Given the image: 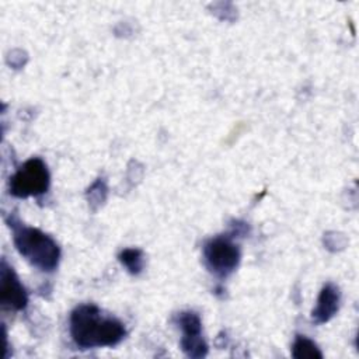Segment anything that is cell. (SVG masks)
<instances>
[{
	"mask_svg": "<svg viewBox=\"0 0 359 359\" xmlns=\"http://www.w3.org/2000/svg\"><path fill=\"white\" fill-rule=\"evenodd\" d=\"M123 324L102 314L95 304H80L70 316V335L81 349L114 346L125 338Z\"/></svg>",
	"mask_w": 359,
	"mask_h": 359,
	"instance_id": "6da1fadb",
	"label": "cell"
},
{
	"mask_svg": "<svg viewBox=\"0 0 359 359\" xmlns=\"http://www.w3.org/2000/svg\"><path fill=\"white\" fill-rule=\"evenodd\" d=\"M8 227L13 230V241L18 252L35 268L43 272L56 269L60 250L56 241L36 227L25 226L17 216L7 219Z\"/></svg>",
	"mask_w": 359,
	"mask_h": 359,
	"instance_id": "7a4b0ae2",
	"label": "cell"
},
{
	"mask_svg": "<svg viewBox=\"0 0 359 359\" xmlns=\"http://www.w3.org/2000/svg\"><path fill=\"white\" fill-rule=\"evenodd\" d=\"M49 181L46 164L41 158L32 157L10 177L8 191L17 198L38 196L48 191Z\"/></svg>",
	"mask_w": 359,
	"mask_h": 359,
	"instance_id": "3957f363",
	"label": "cell"
},
{
	"mask_svg": "<svg viewBox=\"0 0 359 359\" xmlns=\"http://www.w3.org/2000/svg\"><path fill=\"white\" fill-rule=\"evenodd\" d=\"M205 262L217 276H229L238 265L240 248L230 236H217L210 238L203 247Z\"/></svg>",
	"mask_w": 359,
	"mask_h": 359,
	"instance_id": "277c9868",
	"label": "cell"
},
{
	"mask_svg": "<svg viewBox=\"0 0 359 359\" xmlns=\"http://www.w3.org/2000/svg\"><path fill=\"white\" fill-rule=\"evenodd\" d=\"M177 323L182 330L181 348L189 358H202L208 353V345L202 338V323L196 313L184 311L178 314Z\"/></svg>",
	"mask_w": 359,
	"mask_h": 359,
	"instance_id": "5b68a950",
	"label": "cell"
},
{
	"mask_svg": "<svg viewBox=\"0 0 359 359\" xmlns=\"http://www.w3.org/2000/svg\"><path fill=\"white\" fill-rule=\"evenodd\" d=\"M0 302L3 306L14 310H22L28 302L24 286L6 259L1 261L0 271Z\"/></svg>",
	"mask_w": 359,
	"mask_h": 359,
	"instance_id": "8992f818",
	"label": "cell"
},
{
	"mask_svg": "<svg viewBox=\"0 0 359 359\" xmlns=\"http://www.w3.org/2000/svg\"><path fill=\"white\" fill-rule=\"evenodd\" d=\"M339 302H341L339 289L332 283L324 285L318 294L317 304L311 311V318L318 324L330 321L338 311Z\"/></svg>",
	"mask_w": 359,
	"mask_h": 359,
	"instance_id": "52a82bcc",
	"label": "cell"
},
{
	"mask_svg": "<svg viewBox=\"0 0 359 359\" xmlns=\"http://www.w3.org/2000/svg\"><path fill=\"white\" fill-rule=\"evenodd\" d=\"M292 356L296 359H323V352L311 339L297 335L292 345Z\"/></svg>",
	"mask_w": 359,
	"mask_h": 359,
	"instance_id": "ba28073f",
	"label": "cell"
},
{
	"mask_svg": "<svg viewBox=\"0 0 359 359\" xmlns=\"http://www.w3.org/2000/svg\"><path fill=\"white\" fill-rule=\"evenodd\" d=\"M119 261L133 275L140 273L143 269V265H144L143 252L137 248H125L123 251H121Z\"/></svg>",
	"mask_w": 359,
	"mask_h": 359,
	"instance_id": "9c48e42d",
	"label": "cell"
}]
</instances>
